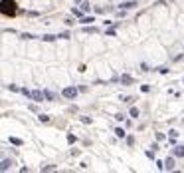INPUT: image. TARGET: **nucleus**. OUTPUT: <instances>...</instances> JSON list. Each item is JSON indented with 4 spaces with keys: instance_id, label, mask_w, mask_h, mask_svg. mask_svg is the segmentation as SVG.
Instances as JSON below:
<instances>
[{
    "instance_id": "1",
    "label": "nucleus",
    "mask_w": 184,
    "mask_h": 173,
    "mask_svg": "<svg viewBox=\"0 0 184 173\" xmlns=\"http://www.w3.org/2000/svg\"><path fill=\"white\" fill-rule=\"evenodd\" d=\"M18 8H16V2L14 0H2V14L4 16H16Z\"/></svg>"
},
{
    "instance_id": "2",
    "label": "nucleus",
    "mask_w": 184,
    "mask_h": 173,
    "mask_svg": "<svg viewBox=\"0 0 184 173\" xmlns=\"http://www.w3.org/2000/svg\"><path fill=\"white\" fill-rule=\"evenodd\" d=\"M61 93H63V98H67V100H73L77 96V88H66Z\"/></svg>"
},
{
    "instance_id": "3",
    "label": "nucleus",
    "mask_w": 184,
    "mask_h": 173,
    "mask_svg": "<svg viewBox=\"0 0 184 173\" xmlns=\"http://www.w3.org/2000/svg\"><path fill=\"white\" fill-rule=\"evenodd\" d=\"M44 98H46V93L40 92V90H34L32 92V100L34 101H44Z\"/></svg>"
},
{
    "instance_id": "4",
    "label": "nucleus",
    "mask_w": 184,
    "mask_h": 173,
    "mask_svg": "<svg viewBox=\"0 0 184 173\" xmlns=\"http://www.w3.org/2000/svg\"><path fill=\"white\" fill-rule=\"evenodd\" d=\"M12 165H14L12 159H2V163H0V169H2V171H8Z\"/></svg>"
},
{
    "instance_id": "5",
    "label": "nucleus",
    "mask_w": 184,
    "mask_h": 173,
    "mask_svg": "<svg viewBox=\"0 0 184 173\" xmlns=\"http://www.w3.org/2000/svg\"><path fill=\"white\" fill-rule=\"evenodd\" d=\"M119 82H121L123 86H131V84H133V78H131V76H127V74H123V76L119 78Z\"/></svg>"
},
{
    "instance_id": "6",
    "label": "nucleus",
    "mask_w": 184,
    "mask_h": 173,
    "mask_svg": "<svg viewBox=\"0 0 184 173\" xmlns=\"http://www.w3.org/2000/svg\"><path fill=\"white\" fill-rule=\"evenodd\" d=\"M165 169H166V171L174 169V157H166V159H165Z\"/></svg>"
},
{
    "instance_id": "7",
    "label": "nucleus",
    "mask_w": 184,
    "mask_h": 173,
    "mask_svg": "<svg viewBox=\"0 0 184 173\" xmlns=\"http://www.w3.org/2000/svg\"><path fill=\"white\" fill-rule=\"evenodd\" d=\"M172 153H174V157H184V145H176Z\"/></svg>"
},
{
    "instance_id": "8",
    "label": "nucleus",
    "mask_w": 184,
    "mask_h": 173,
    "mask_svg": "<svg viewBox=\"0 0 184 173\" xmlns=\"http://www.w3.org/2000/svg\"><path fill=\"white\" fill-rule=\"evenodd\" d=\"M137 6V2L135 0H129V2H121V8L123 10H131V8H135Z\"/></svg>"
},
{
    "instance_id": "9",
    "label": "nucleus",
    "mask_w": 184,
    "mask_h": 173,
    "mask_svg": "<svg viewBox=\"0 0 184 173\" xmlns=\"http://www.w3.org/2000/svg\"><path fill=\"white\" fill-rule=\"evenodd\" d=\"M83 32H85V34H97L99 30L95 26H87V24H85V26H83Z\"/></svg>"
},
{
    "instance_id": "10",
    "label": "nucleus",
    "mask_w": 184,
    "mask_h": 173,
    "mask_svg": "<svg viewBox=\"0 0 184 173\" xmlns=\"http://www.w3.org/2000/svg\"><path fill=\"white\" fill-rule=\"evenodd\" d=\"M56 38H58V36H52V34H46V36H42V40H44V42H53Z\"/></svg>"
},
{
    "instance_id": "11",
    "label": "nucleus",
    "mask_w": 184,
    "mask_h": 173,
    "mask_svg": "<svg viewBox=\"0 0 184 173\" xmlns=\"http://www.w3.org/2000/svg\"><path fill=\"white\" fill-rule=\"evenodd\" d=\"M115 135H117V137H125L127 133H125V129H121V127H117V129H115Z\"/></svg>"
},
{
    "instance_id": "12",
    "label": "nucleus",
    "mask_w": 184,
    "mask_h": 173,
    "mask_svg": "<svg viewBox=\"0 0 184 173\" xmlns=\"http://www.w3.org/2000/svg\"><path fill=\"white\" fill-rule=\"evenodd\" d=\"M56 165H42V171H56Z\"/></svg>"
},
{
    "instance_id": "13",
    "label": "nucleus",
    "mask_w": 184,
    "mask_h": 173,
    "mask_svg": "<svg viewBox=\"0 0 184 173\" xmlns=\"http://www.w3.org/2000/svg\"><path fill=\"white\" fill-rule=\"evenodd\" d=\"M10 143H14V145H22V139H18V137H10Z\"/></svg>"
},
{
    "instance_id": "14",
    "label": "nucleus",
    "mask_w": 184,
    "mask_h": 173,
    "mask_svg": "<svg viewBox=\"0 0 184 173\" xmlns=\"http://www.w3.org/2000/svg\"><path fill=\"white\" fill-rule=\"evenodd\" d=\"M81 22H83V24H89V22H95L91 18V16H83V18H81Z\"/></svg>"
},
{
    "instance_id": "15",
    "label": "nucleus",
    "mask_w": 184,
    "mask_h": 173,
    "mask_svg": "<svg viewBox=\"0 0 184 173\" xmlns=\"http://www.w3.org/2000/svg\"><path fill=\"white\" fill-rule=\"evenodd\" d=\"M89 2H83V4H81V10H83V12H89Z\"/></svg>"
},
{
    "instance_id": "16",
    "label": "nucleus",
    "mask_w": 184,
    "mask_h": 173,
    "mask_svg": "<svg viewBox=\"0 0 184 173\" xmlns=\"http://www.w3.org/2000/svg\"><path fill=\"white\" fill-rule=\"evenodd\" d=\"M20 93H24V96H26V98H28V96H30V98H32V92H28L26 88H20Z\"/></svg>"
},
{
    "instance_id": "17",
    "label": "nucleus",
    "mask_w": 184,
    "mask_h": 173,
    "mask_svg": "<svg viewBox=\"0 0 184 173\" xmlns=\"http://www.w3.org/2000/svg\"><path fill=\"white\" fill-rule=\"evenodd\" d=\"M38 120H40V121H44V123H48V121H50V115H44V113H42Z\"/></svg>"
},
{
    "instance_id": "18",
    "label": "nucleus",
    "mask_w": 184,
    "mask_h": 173,
    "mask_svg": "<svg viewBox=\"0 0 184 173\" xmlns=\"http://www.w3.org/2000/svg\"><path fill=\"white\" fill-rule=\"evenodd\" d=\"M44 93H46L48 100H56V93H53V92H44Z\"/></svg>"
},
{
    "instance_id": "19",
    "label": "nucleus",
    "mask_w": 184,
    "mask_h": 173,
    "mask_svg": "<svg viewBox=\"0 0 184 173\" xmlns=\"http://www.w3.org/2000/svg\"><path fill=\"white\" fill-rule=\"evenodd\" d=\"M131 115L133 118H139V109L137 107H131Z\"/></svg>"
},
{
    "instance_id": "20",
    "label": "nucleus",
    "mask_w": 184,
    "mask_h": 173,
    "mask_svg": "<svg viewBox=\"0 0 184 173\" xmlns=\"http://www.w3.org/2000/svg\"><path fill=\"white\" fill-rule=\"evenodd\" d=\"M127 143H129V145H135V137L129 135V137H127Z\"/></svg>"
},
{
    "instance_id": "21",
    "label": "nucleus",
    "mask_w": 184,
    "mask_h": 173,
    "mask_svg": "<svg viewBox=\"0 0 184 173\" xmlns=\"http://www.w3.org/2000/svg\"><path fill=\"white\" fill-rule=\"evenodd\" d=\"M67 141H69V143H75V135H71V133H69V135H67Z\"/></svg>"
},
{
    "instance_id": "22",
    "label": "nucleus",
    "mask_w": 184,
    "mask_h": 173,
    "mask_svg": "<svg viewBox=\"0 0 184 173\" xmlns=\"http://www.w3.org/2000/svg\"><path fill=\"white\" fill-rule=\"evenodd\" d=\"M93 10H95V12H97V14H103V12H105V10H103V8H101V6H95V8H93Z\"/></svg>"
},
{
    "instance_id": "23",
    "label": "nucleus",
    "mask_w": 184,
    "mask_h": 173,
    "mask_svg": "<svg viewBox=\"0 0 184 173\" xmlns=\"http://www.w3.org/2000/svg\"><path fill=\"white\" fill-rule=\"evenodd\" d=\"M115 118H117L119 121H123V120H125V113H117V115H115Z\"/></svg>"
},
{
    "instance_id": "24",
    "label": "nucleus",
    "mask_w": 184,
    "mask_h": 173,
    "mask_svg": "<svg viewBox=\"0 0 184 173\" xmlns=\"http://www.w3.org/2000/svg\"><path fill=\"white\" fill-rule=\"evenodd\" d=\"M8 88H10L12 92H20V88H18V86H12V84H10V86H8Z\"/></svg>"
},
{
    "instance_id": "25",
    "label": "nucleus",
    "mask_w": 184,
    "mask_h": 173,
    "mask_svg": "<svg viewBox=\"0 0 184 173\" xmlns=\"http://www.w3.org/2000/svg\"><path fill=\"white\" fill-rule=\"evenodd\" d=\"M75 2H83V0H75Z\"/></svg>"
}]
</instances>
